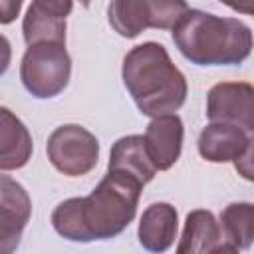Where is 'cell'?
<instances>
[{
    "instance_id": "obj_11",
    "label": "cell",
    "mask_w": 254,
    "mask_h": 254,
    "mask_svg": "<svg viewBox=\"0 0 254 254\" xmlns=\"http://www.w3.org/2000/svg\"><path fill=\"white\" fill-rule=\"evenodd\" d=\"M177 230H179L177 208L169 202H153L143 210L139 218L137 238L147 252L163 254L175 244Z\"/></svg>"
},
{
    "instance_id": "obj_1",
    "label": "cell",
    "mask_w": 254,
    "mask_h": 254,
    "mask_svg": "<svg viewBox=\"0 0 254 254\" xmlns=\"http://www.w3.org/2000/svg\"><path fill=\"white\" fill-rule=\"evenodd\" d=\"M143 183L125 173H105L87 196H71L52 212L54 230L71 242L109 240L135 218Z\"/></svg>"
},
{
    "instance_id": "obj_4",
    "label": "cell",
    "mask_w": 254,
    "mask_h": 254,
    "mask_svg": "<svg viewBox=\"0 0 254 254\" xmlns=\"http://www.w3.org/2000/svg\"><path fill=\"white\" fill-rule=\"evenodd\" d=\"M71 77V58L65 44L28 46L20 60V79L36 99L60 95Z\"/></svg>"
},
{
    "instance_id": "obj_16",
    "label": "cell",
    "mask_w": 254,
    "mask_h": 254,
    "mask_svg": "<svg viewBox=\"0 0 254 254\" xmlns=\"http://www.w3.org/2000/svg\"><path fill=\"white\" fill-rule=\"evenodd\" d=\"M222 230L232 246L248 250L254 244V204L252 202H230L220 212Z\"/></svg>"
},
{
    "instance_id": "obj_8",
    "label": "cell",
    "mask_w": 254,
    "mask_h": 254,
    "mask_svg": "<svg viewBox=\"0 0 254 254\" xmlns=\"http://www.w3.org/2000/svg\"><path fill=\"white\" fill-rule=\"evenodd\" d=\"M32 214V200L26 189L12 177H0V254H12Z\"/></svg>"
},
{
    "instance_id": "obj_15",
    "label": "cell",
    "mask_w": 254,
    "mask_h": 254,
    "mask_svg": "<svg viewBox=\"0 0 254 254\" xmlns=\"http://www.w3.org/2000/svg\"><path fill=\"white\" fill-rule=\"evenodd\" d=\"M220 244V226L206 208H194L187 214L183 234L175 254H210Z\"/></svg>"
},
{
    "instance_id": "obj_17",
    "label": "cell",
    "mask_w": 254,
    "mask_h": 254,
    "mask_svg": "<svg viewBox=\"0 0 254 254\" xmlns=\"http://www.w3.org/2000/svg\"><path fill=\"white\" fill-rule=\"evenodd\" d=\"M234 169L244 181L254 183V137L248 139L244 153L234 161Z\"/></svg>"
},
{
    "instance_id": "obj_10",
    "label": "cell",
    "mask_w": 254,
    "mask_h": 254,
    "mask_svg": "<svg viewBox=\"0 0 254 254\" xmlns=\"http://www.w3.org/2000/svg\"><path fill=\"white\" fill-rule=\"evenodd\" d=\"M183 137L185 127L177 113L151 119L145 131V147L157 171H169L179 161L183 151Z\"/></svg>"
},
{
    "instance_id": "obj_19",
    "label": "cell",
    "mask_w": 254,
    "mask_h": 254,
    "mask_svg": "<svg viewBox=\"0 0 254 254\" xmlns=\"http://www.w3.org/2000/svg\"><path fill=\"white\" fill-rule=\"evenodd\" d=\"M210 254H238V248L232 246L230 242H222V244H218Z\"/></svg>"
},
{
    "instance_id": "obj_14",
    "label": "cell",
    "mask_w": 254,
    "mask_h": 254,
    "mask_svg": "<svg viewBox=\"0 0 254 254\" xmlns=\"http://www.w3.org/2000/svg\"><path fill=\"white\" fill-rule=\"evenodd\" d=\"M34 151L28 127L8 109H0V169L16 171L28 165Z\"/></svg>"
},
{
    "instance_id": "obj_13",
    "label": "cell",
    "mask_w": 254,
    "mask_h": 254,
    "mask_svg": "<svg viewBox=\"0 0 254 254\" xmlns=\"http://www.w3.org/2000/svg\"><path fill=\"white\" fill-rule=\"evenodd\" d=\"M109 173H125L147 185L155 179L157 169L149 159L143 135H125L117 139L109 151Z\"/></svg>"
},
{
    "instance_id": "obj_9",
    "label": "cell",
    "mask_w": 254,
    "mask_h": 254,
    "mask_svg": "<svg viewBox=\"0 0 254 254\" xmlns=\"http://www.w3.org/2000/svg\"><path fill=\"white\" fill-rule=\"evenodd\" d=\"M71 8V2H32L22 20L26 46L65 44V18L69 16Z\"/></svg>"
},
{
    "instance_id": "obj_2",
    "label": "cell",
    "mask_w": 254,
    "mask_h": 254,
    "mask_svg": "<svg viewBox=\"0 0 254 254\" xmlns=\"http://www.w3.org/2000/svg\"><path fill=\"white\" fill-rule=\"evenodd\" d=\"M121 79L137 109L151 119L175 115L187 101V77L163 44L143 42L131 48L123 58Z\"/></svg>"
},
{
    "instance_id": "obj_3",
    "label": "cell",
    "mask_w": 254,
    "mask_h": 254,
    "mask_svg": "<svg viewBox=\"0 0 254 254\" xmlns=\"http://www.w3.org/2000/svg\"><path fill=\"white\" fill-rule=\"evenodd\" d=\"M177 50L194 65H238L254 48L252 30L238 18L189 8L171 30Z\"/></svg>"
},
{
    "instance_id": "obj_6",
    "label": "cell",
    "mask_w": 254,
    "mask_h": 254,
    "mask_svg": "<svg viewBox=\"0 0 254 254\" xmlns=\"http://www.w3.org/2000/svg\"><path fill=\"white\" fill-rule=\"evenodd\" d=\"M48 161L65 177H83L95 169L99 159L97 137L77 123L56 127L46 143Z\"/></svg>"
},
{
    "instance_id": "obj_20",
    "label": "cell",
    "mask_w": 254,
    "mask_h": 254,
    "mask_svg": "<svg viewBox=\"0 0 254 254\" xmlns=\"http://www.w3.org/2000/svg\"><path fill=\"white\" fill-rule=\"evenodd\" d=\"M228 8H232L236 12H244V14H252L254 16V4H228Z\"/></svg>"
},
{
    "instance_id": "obj_18",
    "label": "cell",
    "mask_w": 254,
    "mask_h": 254,
    "mask_svg": "<svg viewBox=\"0 0 254 254\" xmlns=\"http://www.w3.org/2000/svg\"><path fill=\"white\" fill-rule=\"evenodd\" d=\"M20 8H22V2H2L0 4V10H2L0 22L2 24H10L14 20V16L20 12Z\"/></svg>"
},
{
    "instance_id": "obj_21",
    "label": "cell",
    "mask_w": 254,
    "mask_h": 254,
    "mask_svg": "<svg viewBox=\"0 0 254 254\" xmlns=\"http://www.w3.org/2000/svg\"><path fill=\"white\" fill-rule=\"evenodd\" d=\"M252 133H254V131H252Z\"/></svg>"
},
{
    "instance_id": "obj_12",
    "label": "cell",
    "mask_w": 254,
    "mask_h": 254,
    "mask_svg": "<svg viewBox=\"0 0 254 254\" xmlns=\"http://www.w3.org/2000/svg\"><path fill=\"white\" fill-rule=\"evenodd\" d=\"M244 129L228 123H208L198 135V155L208 163H234L248 145Z\"/></svg>"
},
{
    "instance_id": "obj_5",
    "label": "cell",
    "mask_w": 254,
    "mask_h": 254,
    "mask_svg": "<svg viewBox=\"0 0 254 254\" xmlns=\"http://www.w3.org/2000/svg\"><path fill=\"white\" fill-rule=\"evenodd\" d=\"M187 10L181 0H115L107 6V18L121 38L131 40L147 28L173 30Z\"/></svg>"
},
{
    "instance_id": "obj_7",
    "label": "cell",
    "mask_w": 254,
    "mask_h": 254,
    "mask_svg": "<svg viewBox=\"0 0 254 254\" xmlns=\"http://www.w3.org/2000/svg\"><path fill=\"white\" fill-rule=\"evenodd\" d=\"M210 123H228L254 131V85L248 81H220L206 93Z\"/></svg>"
}]
</instances>
